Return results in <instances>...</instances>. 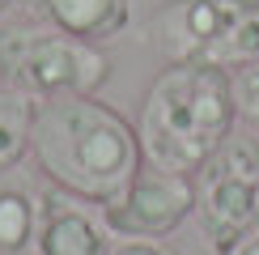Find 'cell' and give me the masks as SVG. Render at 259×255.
I'll return each mask as SVG.
<instances>
[{
    "label": "cell",
    "mask_w": 259,
    "mask_h": 255,
    "mask_svg": "<svg viewBox=\"0 0 259 255\" xmlns=\"http://www.w3.org/2000/svg\"><path fill=\"white\" fill-rule=\"evenodd\" d=\"M38 98L17 85H0V175H9L30 149V128H34Z\"/></svg>",
    "instance_id": "obj_9"
},
{
    "label": "cell",
    "mask_w": 259,
    "mask_h": 255,
    "mask_svg": "<svg viewBox=\"0 0 259 255\" xmlns=\"http://www.w3.org/2000/svg\"><path fill=\"white\" fill-rule=\"evenodd\" d=\"M38 255H111V230L102 212L85 208V200L68 191L42 196V221H38Z\"/></svg>",
    "instance_id": "obj_7"
},
{
    "label": "cell",
    "mask_w": 259,
    "mask_h": 255,
    "mask_svg": "<svg viewBox=\"0 0 259 255\" xmlns=\"http://www.w3.org/2000/svg\"><path fill=\"white\" fill-rule=\"evenodd\" d=\"M196 221L212 247H230L238 234L259 226V141L230 132L225 145L196 175Z\"/></svg>",
    "instance_id": "obj_5"
},
{
    "label": "cell",
    "mask_w": 259,
    "mask_h": 255,
    "mask_svg": "<svg viewBox=\"0 0 259 255\" xmlns=\"http://www.w3.org/2000/svg\"><path fill=\"white\" fill-rule=\"evenodd\" d=\"M5 5H9V0H0V9H5Z\"/></svg>",
    "instance_id": "obj_15"
},
{
    "label": "cell",
    "mask_w": 259,
    "mask_h": 255,
    "mask_svg": "<svg viewBox=\"0 0 259 255\" xmlns=\"http://www.w3.org/2000/svg\"><path fill=\"white\" fill-rule=\"evenodd\" d=\"M0 85H5V64H0Z\"/></svg>",
    "instance_id": "obj_14"
},
{
    "label": "cell",
    "mask_w": 259,
    "mask_h": 255,
    "mask_svg": "<svg viewBox=\"0 0 259 255\" xmlns=\"http://www.w3.org/2000/svg\"><path fill=\"white\" fill-rule=\"evenodd\" d=\"M17 5H26L42 26H56L64 34H77L98 47L123 34L127 13H132L127 0H17Z\"/></svg>",
    "instance_id": "obj_8"
},
{
    "label": "cell",
    "mask_w": 259,
    "mask_h": 255,
    "mask_svg": "<svg viewBox=\"0 0 259 255\" xmlns=\"http://www.w3.org/2000/svg\"><path fill=\"white\" fill-rule=\"evenodd\" d=\"M238 123L230 72L200 64H166L149 81L136 115L145 166L196 175Z\"/></svg>",
    "instance_id": "obj_2"
},
{
    "label": "cell",
    "mask_w": 259,
    "mask_h": 255,
    "mask_svg": "<svg viewBox=\"0 0 259 255\" xmlns=\"http://www.w3.org/2000/svg\"><path fill=\"white\" fill-rule=\"evenodd\" d=\"M30 153L60 191L98 208L123 196L136 170L145 166L136 123H127L98 94L38 98Z\"/></svg>",
    "instance_id": "obj_1"
},
{
    "label": "cell",
    "mask_w": 259,
    "mask_h": 255,
    "mask_svg": "<svg viewBox=\"0 0 259 255\" xmlns=\"http://www.w3.org/2000/svg\"><path fill=\"white\" fill-rule=\"evenodd\" d=\"M145 38L166 64L234 72L259 60V0H166L149 13Z\"/></svg>",
    "instance_id": "obj_3"
},
{
    "label": "cell",
    "mask_w": 259,
    "mask_h": 255,
    "mask_svg": "<svg viewBox=\"0 0 259 255\" xmlns=\"http://www.w3.org/2000/svg\"><path fill=\"white\" fill-rule=\"evenodd\" d=\"M42 200L26 187H0V255H26L38 242Z\"/></svg>",
    "instance_id": "obj_10"
},
{
    "label": "cell",
    "mask_w": 259,
    "mask_h": 255,
    "mask_svg": "<svg viewBox=\"0 0 259 255\" xmlns=\"http://www.w3.org/2000/svg\"><path fill=\"white\" fill-rule=\"evenodd\" d=\"M191 208H196L191 175L140 166L123 196L102 204V221L119 238H166V234H175L187 221Z\"/></svg>",
    "instance_id": "obj_6"
},
{
    "label": "cell",
    "mask_w": 259,
    "mask_h": 255,
    "mask_svg": "<svg viewBox=\"0 0 259 255\" xmlns=\"http://www.w3.org/2000/svg\"><path fill=\"white\" fill-rule=\"evenodd\" d=\"M111 255H179V251L166 247L161 238H123Z\"/></svg>",
    "instance_id": "obj_12"
},
{
    "label": "cell",
    "mask_w": 259,
    "mask_h": 255,
    "mask_svg": "<svg viewBox=\"0 0 259 255\" xmlns=\"http://www.w3.org/2000/svg\"><path fill=\"white\" fill-rule=\"evenodd\" d=\"M230 90H234V111H238V119L251 128V132H259V60L230 72Z\"/></svg>",
    "instance_id": "obj_11"
},
{
    "label": "cell",
    "mask_w": 259,
    "mask_h": 255,
    "mask_svg": "<svg viewBox=\"0 0 259 255\" xmlns=\"http://www.w3.org/2000/svg\"><path fill=\"white\" fill-rule=\"evenodd\" d=\"M0 64H5V81L34 98L98 94L111 77V60L102 56L98 42L64 34L56 26L0 30Z\"/></svg>",
    "instance_id": "obj_4"
},
{
    "label": "cell",
    "mask_w": 259,
    "mask_h": 255,
    "mask_svg": "<svg viewBox=\"0 0 259 255\" xmlns=\"http://www.w3.org/2000/svg\"><path fill=\"white\" fill-rule=\"evenodd\" d=\"M217 255H259V226H251L246 234H238V238H234L230 247H221Z\"/></svg>",
    "instance_id": "obj_13"
}]
</instances>
